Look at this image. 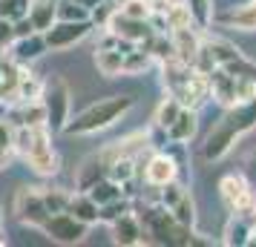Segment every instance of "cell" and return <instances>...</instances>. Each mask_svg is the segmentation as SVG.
Returning a JSON list of instances; mask_svg holds the SVG:
<instances>
[{
  "instance_id": "277c9868",
  "label": "cell",
  "mask_w": 256,
  "mask_h": 247,
  "mask_svg": "<svg viewBox=\"0 0 256 247\" xmlns=\"http://www.w3.org/2000/svg\"><path fill=\"white\" fill-rule=\"evenodd\" d=\"M138 222H141L144 236H152L150 242H156V245H176V247L196 245L193 227L176 222L173 213L164 210L162 204H158V207H147V210L138 216Z\"/></svg>"
},
{
  "instance_id": "f35d334b",
  "label": "cell",
  "mask_w": 256,
  "mask_h": 247,
  "mask_svg": "<svg viewBox=\"0 0 256 247\" xmlns=\"http://www.w3.org/2000/svg\"><path fill=\"white\" fill-rule=\"evenodd\" d=\"M12 26H14V37H26V35H32L35 32V26H32V20L29 17H18V20H12Z\"/></svg>"
},
{
  "instance_id": "603a6c76",
  "label": "cell",
  "mask_w": 256,
  "mask_h": 247,
  "mask_svg": "<svg viewBox=\"0 0 256 247\" xmlns=\"http://www.w3.org/2000/svg\"><path fill=\"white\" fill-rule=\"evenodd\" d=\"M18 106H20V109L14 112L18 127H46V112H44L40 98H38V101H20Z\"/></svg>"
},
{
  "instance_id": "4316f807",
  "label": "cell",
  "mask_w": 256,
  "mask_h": 247,
  "mask_svg": "<svg viewBox=\"0 0 256 247\" xmlns=\"http://www.w3.org/2000/svg\"><path fill=\"white\" fill-rule=\"evenodd\" d=\"M184 6L190 9L196 29H208L213 23V0H184Z\"/></svg>"
},
{
  "instance_id": "60d3db41",
  "label": "cell",
  "mask_w": 256,
  "mask_h": 247,
  "mask_svg": "<svg viewBox=\"0 0 256 247\" xmlns=\"http://www.w3.org/2000/svg\"><path fill=\"white\" fill-rule=\"evenodd\" d=\"M0 147H12V127L0 121Z\"/></svg>"
},
{
  "instance_id": "3957f363",
  "label": "cell",
  "mask_w": 256,
  "mask_h": 247,
  "mask_svg": "<svg viewBox=\"0 0 256 247\" xmlns=\"http://www.w3.org/2000/svg\"><path fill=\"white\" fill-rule=\"evenodd\" d=\"M132 106H136V98H130V95H110L104 101L86 106L81 115L70 118L64 132H70V135H92V132H101L106 127H112L116 121H121Z\"/></svg>"
},
{
  "instance_id": "bcb514c9",
  "label": "cell",
  "mask_w": 256,
  "mask_h": 247,
  "mask_svg": "<svg viewBox=\"0 0 256 247\" xmlns=\"http://www.w3.org/2000/svg\"><path fill=\"white\" fill-rule=\"evenodd\" d=\"M0 222H3V213H0Z\"/></svg>"
},
{
  "instance_id": "ab89813d",
  "label": "cell",
  "mask_w": 256,
  "mask_h": 247,
  "mask_svg": "<svg viewBox=\"0 0 256 247\" xmlns=\"http://www.w3.org/2000/svg\"><path fill=\"white\" fill-rule=\"evenodd\" d=\"M150 3V12L152 14H167V9H170V3L173 0H147Z\"/></svg>"
},
{
  "instance_id": "1f68e13d",
  "label": "cell",
  "mask_w": 256,
  "mask_h": 247,
  "mask_svg": "<svg viewBox=\"0 0 256 247\" xmlns=\"http://www.w3.org/2000/svg\"><path fill=\"white\" fill-rule=\"evenodd\" d=\"M170 213H173L176 222L190 224V227H193V222H196V204H193V196L184 190V193H182V199H178L173 207H170Z\"/></svg>"
},
{
  "instance_id": "52a82bcc",
  "label": "cell",
  "mask_w": 256,
  "mask_h": 247,
  "mask_svg": "<svg viewBox=\"0 0 256 247\" xmlns=\"http://www.w3.org/2000/svg\"><path fill=\"white\" fill-rule=\"evenodd\" d=\"M90 32H92V20H55L40 35L46 40V49L60 52V49H70L75 43H81Z\"/></svg>"
},
{
  "instance_id": "d4e9b609",
  "label": "cell",
  "mask_w": 256,
  "mask_h": 247,
  "mask_svg": "<svg viewBox=\"0 0 256 247\" xmlns=\"http://www.w3.org/2000/svg\"><path fill=\"white\" fill-rule=\"evenodd\" d=\"M124 184H118V181H112V178L106 176V178H101L98 184H92V187L86 190V196L101 207V204H106V201H112V199H121L124 196Z\"/></svg>"
},
{
  "instance_id": "7402d4cb",
  "label": "cell",
  "mask_w": 256,
  "mask_h": 247,
  "mask_svg": "<svg viewBox=\"0 0 256 247\" xmlns=\"http://www.w3.org/2000/svg\"><path fill=\"white\" fill-rule=\"evenodd\" d=\"M66 213H72V216H75L78 222H84V224H98V204H95L86 193H75V196H70Z\"/></svg>"
},
{
  "instance_id": "7c38bea8",
  "label": "cell",
  "mask_w": 256,
  "mask_h": 247,
  "mask_svg": "<svg viewBox=\"0 0 256 247\" xmlns=\"http://www.w3.org/2000/svg\"><path fill=\"white\" fill-rule=\"evenodd\" d=\"M208 86H210V98H216L222 106H233L236 104V75H230L228 69H216L208 72Z\"/></svg>"
},
{
  "instance_id": "9c48e42d",
  "label": "cell",
  "mask_w": 256,
  "mask_h": 247,
  "mask_svg": "<svg viewBox=\"0 0 256 247\" xmlns=\"http://www.w3.org/2000/svg\"><path fill=\"white\" fill-rule=\"evenodd\" d=\"M14 216L20 224H29V227H40V224L49 219V210L44 204V196L38 187H24L18 196H14Z\"/></svg>"
},
{
  "instance_id": "5b68a950",
  "label": "cell",
  "mask_w": 256,
  "mask_h": 247,
  "mask_svg": "<svg viewBox=\"0 0 256 247\" xmlns=\"http://www.w3.org/2000/svg\"><path fill=\"white\" fill-rule=\"evenodd\" d=\"M40 104H44V112H46V130L64 132L66 121H70V86L60 81V78L44 81Z\"/></svg>"
},
{
  "instance_id": "484cf974",
  "label": "cell",
  "mask_w": 256,
  "mask_h": 247,
  "mask_svg": "<svg viewBox=\"0 0 256 247\" xmlns=\"http://www.w3.org/2000/svg\"><path fill=\"white\" fill-rule=\"evenodd\" d=\"M152 66V55L147 52V49H130V52H124V72L121 75H144V72Z\"/></svg>"
},
{
  "instance_id": "5bb4252c",
  "label": "cell",
  "mask_w": 256,
  "mask_h": 247,
  "mask_svg": "<svg viewBox=\"0 0 256 247\" xmlns=\"http://www.w3.org/2000/svg\"><path fill=\"white\" fill-rule=\"evenodd\" d=\"M213 20L224 26H236V29H244V32H256V0H248L242 6H233L228 12H213Z\"/></svg>"
},
{
  "instance_id": "6da1fadb",
  "label": "cell",
  "mask_w": 256,
  "mask_h": 247,
  "mask_svg": "<svg viewBox=\"0 0 256 247\" xmlns=\"http://www.w3.org/2000/svg\"><path fill=\"white\" fill-rule=\"evenodd\" d=\"M250 130H256V98L228 106V112L222 115V121L204 138L202 153H204L208 161H219V158H224L233 150L236 138H242L244 132H250Z\"/></svg>"
},
{
  "instance_id": "ba28073f",
  "label": "cell",
  "mask_w": 256,
  "mask_h": 247,
  "mask_svg": "<svg viewBox=\"0 0 256 247\" xmlns=\"http://www.w3.org/2000/svg\"><path fill=\"white\" fill-rule=\"evenodd\" d=\"M40 227H44V233H46L52 242H58V245H78V242H84V236L90 230V224L78 222V219L66 210L52 213Z\"/></svg>"
},
{
  "instance_id": "30bf717a",
  "label": "cell",
  "mask_w": 256,
  "mask_h": 247,
  "mask_svg": "<svg viewBox=\"0 0 256 247\" xmlns=\"http://www.w3.org/2000/svg\"><path fill=\"white\" fill-rule=\"evenodd\" d=\"M104 29H106V32H112L118 40H127V43H136V46H141V43L156 32V29L150 26V20H136V17H127V14L118 12V9L112 12V17H110V23H106Z\"/></svg>"
},
{
  "instance_id": "ac0fdd59",
  "label": "cell",
  "mask_w": 256,
  "mask_h": 247,
  "mask_svg": "<svg viewBox=\"0 0 256 247\" xmlns=\"http://www.w3.org/2000/svg\"><path fill=\"white\" fill-rule=\"evenodd\" d=\"M26 17L32 20L35 32H46L49 26L58 20V0H29Z\"/></svg>"
},
{
  "instance_id": "9a60e30c",
  "label": "cell",
  "mask_w": 256,
  "mask_h": 247,
  "mask_svg": "<svg viewBox=\"0 0 256 247\" xmlns=\"http://www.w3.org/2000/svg\"><path fill=\"white\" fill-rule=\"evenodd\" d=\"M46 40H44V35L40 32H32V35L26 37H18L12 43V49H9V55H12L20 66H26V63H32V60H38L40 55H46Z\"/></svg>"
},
{
  "instance_id": "7bdbcfd3",
  "label": "cell",
  "mask_w": 256,
  "mask_h": 247,
  "mask_svg": "<svg viewBox=\"0 0 256 247\" xmlns=\"http://www.w3.org/2000/svg\"><path fill=\"white\" fill-rule=\"evenodd\" d=\"M75 3H78V6H84V9H90V12H92L95 6H98V3H104V0H75Z\"/></svg>"
},
{
  "instance_id": "f1b7e54d",
  "label": "cell",
  "mask_w": 256,
  "mask_h": 247,
  "mask_svg": "<svg viewBox=\"0 0 256 247\" xmlns=\"http://www.w3.org/2000/svg\"><path fill=\"white\" fill-rule=\"evenodd\" d=\"M164 20H167V29L173 32V29H184V26H196L193 23V17H190V9L184 6V0L182 3H170V9L164 14Z\"/></svg>"
},
{
  "instance_id": "83f0119b",
  "label": "cell",
  "mask_w": 256,
  "mask_h": 247,
  "mask_svg": "<svg viewBox=\"0 0 256 247\" xmlns=\"http://www.w3.org/2000/svg\"><path fill=\"white\" fill-rule=\"evenodd\" d=\"M132 210V204H130V199H112V201H106V204H101L98 207V222H104V224H112L116 219H121L124 213Z\"/></svg>"
},
{
  "instance_id": "4dcf8cb0",
  "label": "cell",
  "mask_w": 256,
  "mask_h": 247,
  "mask_svg": "<svg viewBox=\"0 0 256 247\" xmlns=\"http://www.w3.org/2000/svg\"><path fill=\"white\" fill-rule=\"evenodd\" d=\"M178 109H182V104H178L176 98H170V95H167L162 104L156 106V118H152V121H156V127H158V130H167V127L176 121Z\"/></svg>"
},
{
  "instance_id": "8fae6325",
  "label": "cell",
  "mask_w": 256,
  "mask_h": 247,
  "mask_svg": "<svg viewBox=\"0 0 256 247\" xmlns=\"http://www.w3.org/2000/svg\"><path fill=\"white\" fill-rule=\"evenodd\" d=\"M141 170H144V181L150 187H164L167 181H173L178 176V164H176L173 155L167 153H150Z\"/></svg>"
},
{
  "instance_id": "4fadbf2b",
  "label": "cell",
  "mask_w": 256,
  "mask_h": 247,
  "mask_svg": "<svg viewBox=\"0 0 256 247\" xmlns=\"http://www.w3.org/2000/svg\"><path fill=\"white\" fill-rule=\"evenodd\" d=\"M110 227H112V242L121 245V247H132V245H141V242H144L141 222H138V216H136L132 210L124 213L121 219H116Z\"/></svg>"
},
{
  "instance_id": "f546056e",
  "label": "cell",
  "mask_w": 256,
  "mask_h": 247,
  "mask_svg": "<svg viewBox=\"0 0 256 247\" xmlns=\"http://www.w3.org/2000/svg\"><path fill=\"white\" fill-rule=\"evenodd\" d=\"M40 89H44V81H38L32 72L20 69V78H18V95H20V101H38Z\"/></svg>"
},
{
  "instance_id": "44dd1931",
  "label": "cell",
  "mask_w": 256,
  "mask_h": 247,
  "mask_svg": "<svg viewBox=\"0 0 256 247\" xmlns=\"http://www.w3.org/2000/svg\"><path fill=\"white\" fill-rule=\"evenodd\" d=\"M101 178H106V164L101 155H92V158H86L78 170V178H75V184H78V193H86V190L98 184Z\"/></svg>"
},
{
  "instance_id": "b9f144b4",
  "label": "cell",
  "mask_w": 256,
  "mask_h": 247,
  "mask_svg": "<svg viewBox=\"0 0 256 247\" xmlns=\"http://www.w3.org/2000/svg\"><path fill=\"white\" fill-rule=\"evenodd\" d=\"M12 155H14V147H0V170L12 164Z\"/></svg>"
},
{
  "instance_id": "cb8c5ba5",
  "label": "cell",
  "mask_w": 256,
  "mask_h": 247,
  "mask_svg": "<svg viewBox=\"0 0 256 247\" xmlns=\"http://www.w3.org/2000/svg\"><path fill=\"white\" fill-rule=\"evenodd\" d=\"M136 173H138V167H136V158H130V155H118V158L106 161V176L118 184H130Z\"/></svg>"
},
{
  "instance_id": "e0dca14e",
  "label": "cell",
  "mask_w": 256,
  "mask_h": 247,
  "mask_svg": "<svg viewBox=\"0 0 256 247\" xmlns=\"http://www.w3.org/2000/svg\"><path fill=\"white\" fill-rule=\"evenodd\" d=\"M196 127H198L196 109L182 106V109H178V115H176V121L167 127V130H164V135H167L173 144H184V141H190V138L196 135Z\"/></svg>"
},
{
  "instance_id": "836d02e7",
  "label": "cell",
  "mask_w": 256,
  "mask_h": 247,
  "mask_svg": "<svg viewBox=\"0 0 256 247\" xmlns=\"http://www.w3.org/2000/svg\"><path fill=\"white\" fill-rule=\"evenodd\" d=\"M58 20H90V9L78 6L75 0H58Z\"/></svg>"
},
{
  "instance_id": "f6af8a7d",
  "label": "cell",
  "mask_w": 256,
  "mask_h": 247,
  "mask_svg": "<svg viewBox=\"0 0 256 247\" xmlns=\"http://www.w3.org/2000/svg\"><path fill=\"white\" fill-rule=\"evenodd\" d=\"M112 3H116V6H118V3H124V0H112Z\"/></svg>"
},
{
  "instance_id": "ffe728a7",
  "label": "cell",
  "mask_w": 256,
  "mask_h": 247,
  "mask_svg": "<svg viewBox=\"0 0 256 247\" xmlns=\"http://www.w3.org/2000/svg\"><path fill=\"white\" fill-rule=\"evenodd\" d=\"M95 66L101 75L106 78H116L124 72V52L118 46H98L95 49Z\"/></svg>"
},
{
  "instance_id": "2e32d148",
  "label": "cell",
  "mask_w": 256,
  "mask_h": 247,
  "mask_svg": "<svg viewBox=\"0 0 256 247\" xmlns=\"http://www.w3.org/2000/svg\"><path fill=\"white\" fill-rule=\"evenodd\" d=\"M170 37H173V46H176V58L193 66V60H196V55H198V46H202L198 32L193 26H184V29H173Z\"/></svg>"
},
{
  "instance_id": "d590c367",
  "label": "cell",
  "mask_w": 256,
  "mask_h": 247,
  "mask_svg": "<svg viewBox=\"0 0 256 247\" xmlns=\"http://www.w3.org/2000/svg\"><path fill=\"white\" fill-rule=\"evenodd\" d=\"M29 12V0H0V17L6 20H18Z\"/></svg>"
},
{
  "instance_id": "ee69618b",
  "label": "cell",
  "mask_w": 256,
  "mask_h": 247,
  "mask_svg": "<svg viewBox=\"0 0 256 247\" xmlns=\"http://www.w3.org/2000/svg\"><path fill=\"white\" fill-rule=\"evenodd\" d=\"M248 176H254V178H256V153L250 155V161H248Z\"/></svg>"
},
{
  "instance_id": "d6a6232c",
  "label": "cell",
  "mask_w": 256,
  "mask_h": 247,
  "mask_svg": "<svg viewBox=\"0 0 256 247\" xmlns=\"http://www.w3.org/2000/svg\"><path fill=\"white\" fill-rule=\"evenodd\" d=\"M40 196H44V204H46L49 216H52V213H64L66 210L72 193H64V190H40Z\"/></svg>"
},
{
  "instance_id": "8d00e7d4",
  "label": "cell",
  "mask_w": 256,
  "mask_h": 247,
  "mask_svg": "<svg viewBox=\"0 0 256 247\" xmlns=\"http://www.w3.org/2000/svg\"><path fill=\"white\" fill-rule=\"evenodd\" d=\"M112 12H116V3H112V0H104V3H98V6H95L92 12H90V20H92V26L104 29V26L110 23Z\"/></svg>"
},
{
  "instance_id": "d6986e66",
  "label": "cell",
  "mask_w": 256,
  "mask_h": 247,
  "mask_svg": "<svg viewBox=\"0 0 256 247\" xmlns=\"http://www.w3.org/2000/svg\"><path fill=\"white\" fill-rule=\"evenodd\" d=\"M250 236H254L250 219L242 216V213H233V219L228 222V227H224V239H222V242L228 247H242V245H250Z\"/></svg>"
},
{
  "instance_id": "7a4b0ae2",
  "label": "cell",
  "mask_w": 256,
  "mask_h": 247,
  "mask_svg": "<svg viewBox=\"0 0 256 247\" xmlns=\"http://www.w3.org/2000/svg\"><path fill=\"white\" fill-rule=\"evenodd\" d=\"M12 147L26 158V164L35 170L38 176H55L60 170V158L52 150L46 127H18L12 132Z\"/></svg>"
},
{
  "instance_id": "e575fe53",
  "label": "cell",
  "mask_w": 256,
  "mask_h": 247,
  "mask_svg": "<svg viewBox=\"0 0 256 247\" xmlns=\"http://www.w3.org/2000/svg\"><path fill=\"white\" fill-rule=\"evenodd\" d=\"M116 9L121 14H127V17H136V20H147V17L152 14L147 0H124V3H118Z\"/></svg>"
},
{
  "instance_id": "8992f818",
  "label": "cell",
  "mask_w": 256,
  "mask_h": 247,
  "mask_svg": "<svg viewBox=\"0 0 256 247\" xmlns=\"http://www.w3.org/2000/svg\"><path fill=\"white\" fill-rule=\"evenodd\" d=\"M219 196L224 201V207L230 213H242L254 222V210H256V190L248 184L244 176H224L219 181Z\"/></svg>"
},
{
  "instance_id": "74e56055",
  "label": "cell",
  "mask_w": 256,
  "mask_h": 247,
  "mask_svg": "<svg viewBox=\"0 0 256 247\" xmlns=\"http://www.w3.org/2000/svg\"><path fill=\"white\" fill-rule=\"evenodd\" d=\"M14 40H18V37H14V26H12V20L0 17V55H3V52H9Z\"/></svg>"
}]
</instances>
